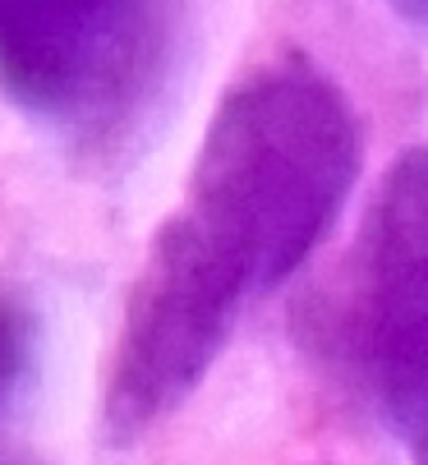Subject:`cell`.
<instances>
[{
  "mask_svg": "<svg viewBox=\"0 0 428 465\" xmlns=\"http://www.w3.org/2000/svg\"><path fill=\"white\" fill-rule=\"evenodd\" d=\"M28 364H33V318L19 304L0 300V411L24 387Z\"/></svg>",
  "mask_w": 428,
  "mask_h": 465,
  "instance_id": "obj_4",
  "label": "cell"
},
{
  "mask_svg": "<svg viewBox=\"0 0 428 465\" xmlns=\"http://www.w3.org/2000/svg\"><path fill=\"white\" fill-rule=\"evenodd\" d=\"M354 171L360 120L309 60H267L222 97L184 203L124 300L102 391L115 442L143 438L203 382L244 309L332 231Z\"/></svg>",
  "mask_w": 428,
  "mask_h": 465,
  "instance_id": "obj_1",
  "label": "cell"
},
{
  "mask_svg": "<svg viewBox=\"0 0 428 465\" xmlns=\"http://www.w3.org/2000/svg\"><path fill=\"white\" fill-rule=\"evenodd\" d=\"M171 0H0V84L79 139H111L171 60Z\"/></svg>",
  "mask_w": 428,
  "mask_h": 465,
  "instance_id": "obj_3",
  "label": "cell"
},
{
  "mask_svg": "<svg viewBox=\"0 0 428 465\" xmlns=\"http://www.w3.org/2000/svg\"><path fill=\"white\" fill-rule=\"evenodd\" d=\"M345 382L401 433H428V148H405L364 213L327 318Z\"/></svg>",
  "mask_w": 428,
  "mask_h": 465,
  "instance_id": "obj_2",
  "label": "cell"
},
{
  "mask_svg": "<svg viewBox=\"0 0 428 465\" xmlns=\"http://www.w3.org/2000/svg\"><path fill=\"white\" fill-rule=\"evenodd\" d=\"M392 5H396L414 28H423V33H428V0H392Z\"/></svg>",
  "mask_w": 428,
  "mask_h": 465,
  "instance_id": "obj_5",
  "label": "cell"
}]
</instances>
